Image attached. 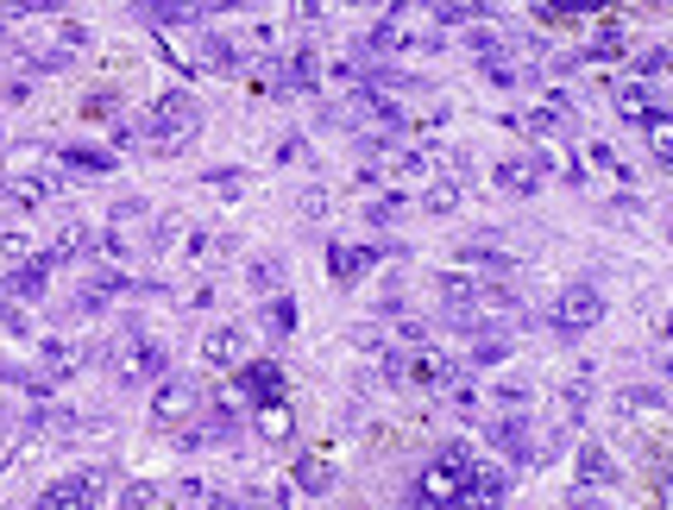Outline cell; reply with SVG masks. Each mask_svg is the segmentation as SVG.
Instances as JSON below:
<instances>
[{
    "label": "cell",
    "mask_w": 673,
    "mask_h": 510,
    "mask_svg": "<svg viewBox=\"0 0 673 510\" xmlns=\"http://www.w3.org/2000/svg\"><path fill=\"white\" fill-rule=\"evenodd\" d=\"M366 51L371 57H428V51H441V25L428 13H415L410 0H397V7H384V20L371 25Z\"/></svg>",
    "instance_id": "6da1fadb"
},
{
    "label": "cell",
    "mask_w": 673,
    "mask_h": 510,
    "mask_svg": "<svg viewBox=\"0 0 673 510\" xmlns=\"http://www.w3.org/2000/svg\"><path fill=\"white\" fill-rule=\"evenodd\" d=\"M202 127V108L189 101V95L176 89V95H158L152 113H145V139H152L158 152H176V145H189Z\"/></svg>",
    "instance_id": "7a4b0ae2"
},
{
    "label": "cell",
    "mask_w": 673,
    "mask_h": 510,
    "mask_svg": "<svg viewBox=\"0 0 673 510\" xmlns=\"http://www.w3.org/2000/svg\"><path fill=\"white\" fill-rule=\"evenodd\" d=\"M384 378H391V384H422V391H435V384H454L459 378V359L435 354V347H403V354H384Z\"/></svg>",
    "instance_id": "3957f363"
},
{
    "label": "cell",
    "mask_w": 673,
    "mask_h": 510,
    "mask_svg": "<svg viewBox=\"0 0 673 510\" xmlns=\"http://www.w3.org/2000/svg\"><path fill=\"white\" fill-rule=\"evenodd\" d=\"M547 322H554L561 334H586V328L605 322V296H598L591 284H573V290L554 296V315H547Z\"/></svg>",
    "instance_id": "277c9868"
},
{
    "label": "cell",
    "mask_w": 673,
    "mask_h": 510,
    "mask_svg": "<svg viewBox=\"0 0 673 510\" xmlns=\"http://www.w3.org/2000/svg\"><path fill=\"white\" fill-rule=\"evenodd\" d=\"M234 391L246 403L283 398V366H278V359H246V366H234Z\"/></svg>",
    "instance_id": "5b68a950"
},
{
    "label": "cell",
    "mask_w": 673,
    "mask_h": 510,
    "mask_svg": "<svg viewBox=\"0 0 673 510\" xmlns=\"http://www.w3.org/2000/svg\"><path fill=\"white\" fill-rule=\"evenodd\" d=\"M95 491H101V473H69V479H57L32 510H95Z\"/></svg>",
    "instance_id": "8992f818"
},
{
    "label": "cell",
    "mask_w": 673,
    "mask_h": 510,
    "mask_svg": "<svg viewBox=\"0 0 673 510\" xmlns=\"http://www.w3.org/2000/svg\"><path fill=\"white\" fill-rule=\"evenodd\" d=\"M491 442L503 447V460H510V466L535 460V435H529V416H522V410H510V416L491 422Z\"/></svg>",
    "instance_id": "52a82bcc"
},
{
    "label": "cell",
    "mask_w": 673,
    "mask_h": 510,
    "mask_svg": "<svg viewBox=\"0 0 673 510\" xmlns=\"http://www.w3.org/2000/svg\"><path fill=\"white\" fill-rule=\"evenodd\" d=\"M542 177H547V152H522V158H503L498 164V183L510 196H535Z\"/></svg>",
    "instance_id": "ba28073f"
},
{
    "label": "cell",
    "mask_w": 673,
    "mask_h": 510,
    "mask_svg": "<svg viewBox=\"0 0 673 510\" xmlns=\"http://www.w3.org/2000/svg\"><path fill=\"white\" fill-rule=\"evenodd\" d=\"M196 403H202L196 384H189V378H171V384H158L152 416H158V422H189V416H196Z\"/></svg>",
    "instance_id": "9c48e42d"
},
{
    "label": "cell",
    "mask_w": 673,
    "mask_h": 510,
    "mask_svg": "<svg viewBox=\"0 0 673 510\" xmlns=\"http://www.w3.org/2000/svg\"><path fill=\"white\" fill-rule=\"evenodd\" d=\"M384 252H397V246H334V252H327V265H334V278H340V284H352V278H366Z\"/></svg>",
    "instance_id": "30bf717a"
},
{
    "label": "cell",
    "mask_w": 673,
    "mask_h": 510,
    "mask_svg": "<svg viewBox=\"0 0 673 510\" xmlns=\"http://www.w3.org/2000/svg\"><path fill=\"white\" fill-rule=\"evenodd\" d=\"M617 113L642 127V120H654V113H667V101H661L649 83H623V89H617Z\"/></svg>",
    "instance_id": "8fae6325"
},
{
    "label": "cell",
    "mask_w": 673,
    "mask_h": 510,
    "mask_svg": "<svg viewBox=\"0 0 673 510\" xmlns=\"http://www.w3.org/2000/svg\"><path fill=\"white\" fill-rule=\"evenodd\" d=\"M415 13H428V20H447V25H473V20H485V7L478 0H410Z\"/></svg>",
    "instance_id": "7c38bea8"
},
{
    "label": "cell",
    "mask_w": 673,
    "mask_h": 510,
    "mask_svg": "<svg viewBox=\"0 0 673 510\" xmlns=\"http://www.w3.org/2000/svg\"><path fill=\"white\" fill-rule=\"evenodd\" d=\"M208 359H215V366H227V372H234V366H246V328H215V334H208Z\"/></svg>",
    "instance_id": "4fadbf2b"
},
{
    "label": "cell",
    "mask_w": 673,
    "mask_h": 510,
    "mask_svg": "<svg viewBox=\"0 0 673 510\" xmlns=\"http://www.w3.org/2000/svg\"><path fill=\"white\" fill-rule=\"evenodd\" d=\"M579 486H617V460L605 447H579Z\"/></svg>",
    "instance_id": "5bb4252c"
},
{
    "label": "cell",
    "mask_w": 673,
    "mask_h": 510,
    "mask_svg": "<svg viewBox=\"0 0 673 510\" xmlns=\"http://www.w3.org/2000/svg\"><path fill=\"white\" fill-rule=\"evenodd\" d=\"M290 428H296V416H290V403H283V398L259 403V435H264V442H290Z\"/></svg>",
    "instance_id": "9a60e30c"
},
{
    "label": "cell",
    "mask_w": 673,
    "mask_h": 510,
    "mask_svg": "<svg viewBox=\"0 0 673 510\" xmlns=\"http://www.w3.org/2000/svg\"><path fill=\"white\" fill-rule=\"evenodd\" d=\"M120 372H127V378H158V372H164V354H158L152 340H132V347H127V366H120Z\"/></svg>",
    "instance_id": "2e32d148"
},
{
    "label": "cell",
    "mask_w": 673,
    "mask_h": 510,
    "mask_svg": "<svg viewBox=\"0 0 673 510\" xmlns=\"http://www.w3.org/2000/svg\"><path fill=\"white\" fill-rule=\"evenodd\" d=\"M642 133H649V152L661 158V164H673V120H667V113L642 120Z\"/></svg>",
    "instance_id": "e0dca14e"
},
{
    "label": "cell",
    "mask_w": 673,
    "mask_h": 510,
    "mask_svg": "<svg viewBox=\"0 0 673 510\" xmlns=\"http://www.w3.org/2000/svg\"><path fill=\"white\" fill-rule=\"evenodd\" d=\"M466 359H473V366H503V359H510V340H503V334H478Z\"/></svg>",
    "instance_id": "ac0fdd59"
},
{
    "label": "cell",
    "mask_w": 673,
    "mask_h": 510,
    "mask_svg": "<svg viewBox=\"0 0 673 510\" xmlns=\"http://www.w3.org/2000/svg\"><path fill=\"white\" fill-rule=\"evenodd\" d=\"M422 208H428V215H454V208H459V183L454 177H447V183H428Z\"/></svg>",
    "instance_id": "d6986e66"
},
{
    "label": "cell",
    "mask_w": 673,
    "mask_h": 510,
    "mask_svg": "<svg viewBox=\"0 0 673 510\" xmlns=\"http://www.w3.org/2000/svg\"><path fill=\"white\" fill-rule=\"evenodd\" d=\"M296 486H303V491H327V486H334V466H327V460H303V466H296Z\"/></svg>",
    "instance_id": "ffe728a7"
},
{
    "label": "cell",
    "mask_w": 673,
    "mask_h": 510,
    "mask_svg": "<svg viewBox=\"0 0 673 510\" xmlns=\"http://www.w3.org/2000/svg\"><path fill=\"white\" fill-rule=\"evenodd\" d=\"M264 328H271V334H290V328H296V303H290V296L264 303Z\"/></svg>",
    "instance_id": "44dd1931"
},
{
    "label": "cell",
    "mask_w": 673,
    "mask_h": 510,
    "mask_svg": "<svg viewBox=\"0 0 673 510\" xmlns=\"http://www.w3.org/2000/svg\"><path fill=\"white\" fill-rule=\"evenodd\" d=\"M636 76H642V83H661V76H667V51H642V57H636Z\"/></svg>",
    "instance_id": "7402d4cb"
},
{
    "label": "cell",
    "mask_w": 673,
    "mask_h": 510,
    "mask_svg": "<svg viewBox=\"0 0 673 510\" xmlns=\"http://www.w3.org/2000/svg\"><path fill=\"white\" fill-rule=\"evenodd\" d=\"M397 215H403V196H384V202H371V208H366V221H378V227L397 221Z\"/></svg>",
    "instance_id": "603a6c76"
},
{
    "label": "cell",
    "mask_w": 673,
    "mask_h": 510,
    "mask_svg": "<svg viewBox=\"0 0 673 510\" xmlns=\"http://www.w3.org/2000/svg\"><path fill=\"white\" fill-rule=\"evenodd\" d=\"M278 284H283V265L278 259H271V265L259 259V265H252V290H278Z\"/></svg>",
    "instance_id": "cb8c5ba5"
},
{
    "label": "cell",
    "mask_w": 673,
    "mask_h": 510,
    "mask_svg": "<svg viewBox=\"0 0 673 510\" xmlns=\"http://www.w3.org/2000/svg\"><path fill=\"white\" fill-rule=\"evenodd\" d=\"M246 0H196V13H239Z\"/></svg>",
    "instance_id": "d4e9b609"
},
{
    "label": "cell",
    "mask_w": 673,
    "mask_h": 510,
    "mask_svg": "<svg viewBox=\"0 0 673 510\" xmlns=\"http://www.w3.org/2000/svg\"><path fill=\"white\" fill-rule=\"evenodd\" d=\"M573 510H610V504H598V498H579V504H573Z\"/></svg>",
    "instance_id": "484cf974"
}]
</instances>
